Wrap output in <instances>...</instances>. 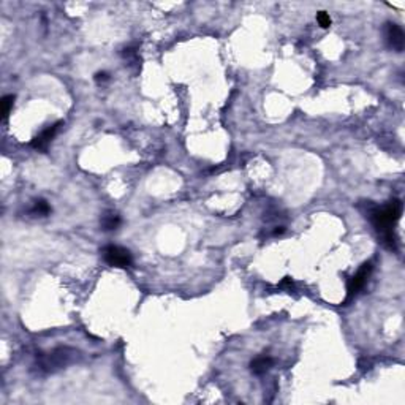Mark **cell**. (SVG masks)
Here are the masks:
<instances>
[{
	"mask_svg": "<svg viewBox=\"0 0 405 405\" xmlns=\"http://www.w3.org/2000/svg\"><path fill=\"white\" fill-rule=\"evenodd\" d=\"M400 214H402V202L399 199H393L385 208L375 209L370 215V219L375 228L385 233L388 229H393V225L400 219Z\"/></svg>",
	"mask_w": 405,
	"mask_h": 405,
	"instance_id": "6da1fadb",
	"label": "cell"
},
{
	"mask_svg": "<svg viewBox=\"0 0 405 405\" xmlns=\"http://www.w3.org/2000/svg\"><path fill=\"white\" fill-rule=\"evenodd\" d=\"M103 259L112 268H122L127 269L133 265V256L127 249L119 247V245H108L103 250Z\"/></svg>",
	"mask_w": 405,
	"mask_h": 405,
	"instance_id": "7a4b0ae2",
	"label": "cell"
},
{
	"mask_svg": "<svg viewBox=\"0 0 405 405\" xmlns=\"http://www.w3.org/2000/svg\"><path fill=\"white\" fill-rule=\"evenodd\" d=\"M385 38H386V43L388 46L400 52L403 49V43H405V35H403V31L400 28V25L394 24V22H388L386 27H385Z\"/></svg>",
	"mask_w": 405,
	"mask_h": 405,
	"instance_id": "3957f363",
	"label": "cell"
},
{
	"mask_svg": "<svg viewBox=\"0 0 405 405\" xmlns=\"http://www.w3.org/2000/svg\"><path fill=\"white\" fill-rule=\"evenodd\" d=\"M370 272H372V263H364L363 266L359 268V271L355 274V276L352 277L350 283H349V293H346V296H349V299L352 296H355L361 288H363L370 276Z\"/></svg>",
	"mask_w": 405,
	"mask_h": 405,
	"instance_id": "277c9868",
	"label": "cell"
},
{
	"mask_svg": "<svg viewBox=\"0 0 405 405\" xmlns=\"http://www.w3.org/2000/svg\"><path fill=\"white\" fill-rule=\"evenodd\" d=\"M61 125H62L61 122H57V124L48 127V128L45 130V132H41V133L32 141V146H34L35 149H46V148H48V144L51 142V139L55 136L57 132H59Z\"/></svg>",
	"mask_w": 405,
	"mask_h": 405,
	"instance_id": "5b68a950",
	"label": "cell"
},
{
	"mask_svg": "<svg viewBox=\"0 0 405 405\" xmlns=\"http://www.w3.org/2000/svg\"><path fill=\"white\" fill-rule=\"evenodd\" d=\"M100 225H101V229L103 231H114L121 226V217L115 212H105L103 215H101Z\"/></svg>",
	"mask_w": 405,
	"mask_h": 405,
	"instance_id": "8992f818",
	"label": "cell"
},
{
	"mask_svg": "<svg viewBox=\"0 0 405 405\" xmlns=\"http://www.w3.org/2000/svg\"><path fill=\"white\" fill-rule=\"evenodd\" d=\"M272 364H274V361L269 356H259V358L253 359L250 363V369L256 375H263L272 367Z\"/></svg>",
	"mask_w": 405,
	"mask_h": 405,
	"instance_id": "52a82bcc",
	"label": "cell"
},
{
	"mask_svg": "<svg viewBox=\"0 0 405 405\" xmlns=\"http://www.w3.org/2000/svg\"><path fill=\"white\" fill-rule=\"evenodd\" d=\"M31 212L34 215H41V217H45L51 212V206L48 205V202L45 199H37L34 202V208L31 209Z\"/></svg>",
	"mask_w": 405,
	"mask_h": 405,
	"instance_id": "ba28073f",
	"label": "cell"
},
{
	"mask_svg": "<svg viewBox=\"0 0 405 405\" xmlns=\"http://www.w3.org/2000/svg\"><path fill=\"white\" fill-rule=\"evenodd\" d=\"M13 101H14V97L13 95H7V97L2 98V119L4 121L10 115V111L13 108Z\"/></svg>",
	"mask_w": 405,
	"mask_h": 405,
	"instance_id": "9c48e42d",
	"label": "cell"
},
{
	"mask_svg": "<svg viewBox=\"0 0 405 405\" xmlns=\"http://www.w3.org/2000/svg\"><path fill=\"white\" fill-rule=\"evenodd\" d=\"M316 22H318V25H320V27L328 28V27L331 25V18H329V14H328L326 11H320V13L316 14Z\"/></svg>",
	"mask_w": 405,
	"mask_h": 405,
	"instance_id": "30bf717a",
	"label": "cell"
},
{
	"mask_svg": "<svg viewBox=\"0 0 405 405\" xmlns=\"http://www.w3.org/2000/svg\"><path fill=\"white\" fill-rule=\"evenodd\" d=\"M108 79H109V75L106 73V71H98V73L95 75V81H97L98 84L105 82V81H108Z\"/></svg>",
	"mask_w": 405,
	"mask_h": 405,
	"instance_id": "8fae6325",
	"label": "cell"
}]
</instances>
